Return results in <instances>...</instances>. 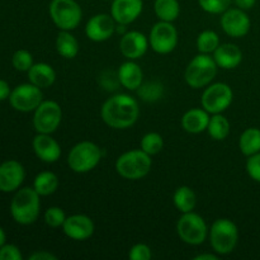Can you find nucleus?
Wrapping results in <instances>:
<instances>
[{
  "instance_id": "f257e3e1",
  "label": "nucleus",
  "mask_w": 260,
  "mask_h": 260,
  "mask_svg": "<svg viewBox=\"0 0 260 260\" xmlns=\"http://www.w3.org/2000/svg\"><path fill=\"white\" fill-rule=\"evenodd\" d=\"M102 119L114 129H126L134 126L140 116L139 103L128 94H116L104 102L101 109Z\"/></svg>"
},
{
  "instance_id": "f03ea898",
  "label": "nucleus",
  "mask_w": 260,
  "mask_h": 260,
  "mask_svg": "<svg viewBox=\"0 0 260 260\" xmlns=\"http://www.w3.org/2000/svg\"><path fill=\"white\" fill-rule=\"evenodd\" d=\"M41 196L35 188L24 187L18 189L10 202V215L20 225H32L40 216Z\"/></svg>"
},
{
  "instance_id": "7ed1b4c3",
  "label": "nucleus",
  "mask_w": 260,
  "mask_h": 260,
  "mask_svg": "<svg viewBox=\"0 0 260 260\" xmlns=\"http://www.w3.org/2000/svg\"><path fill=\"white\" fill-rule=\"evenodd\" d=\"M217 63L211 55L198 53L185 68V83L193 89L206 88L212 83L217 74Z\"/></svg>"
},
{
  "instance_id": "20e7f679",
  "label": "nucleus",
  "mask_w": 260,
  "mask_h": 260,
  "mask_svg": "<svg viewBox=\"0 0 260 260\" xmlns=\"http://www.w3.org/2000/svg\"><path fill=\"white\" fill-rule=\"evenodd\" d=\"M210 244L218 255H228L235 250L239 241V229L229 218H217L208 231Z\"/></svg>"
},
{
  "instance_id": "39448f33",
  "label": "nucleus",
  "mask_w": 260,
  "mask_h": 260,
  "mask_svg": "<svg viewBox=\"0 0 260 260\" xmlns=\"http://www.w3.org/2000/svg\"><path fill=\"white\" fill-rule=\"evenodd\" d=\"M151 156L141 149L123 152L116 161V172L128 180L142 179L151 172Z\"/></svg>"
},
{
  "instance_id": "423d86ee",
  "label": "nucleus",
  "mask_w": 260,
  "mask_h": 260,
  "mask_svg": "<svg viewBox=\"0 0 260 260\" xmlns=\"http://www.w3.org/2000/svg\"><path fill=\"white\" fill-rule=\"evenodd\" d=\"M103 154L102 149L91 141L78 142L68 155V165L73 172L85 174L98 167Z\"/></svg>"
},
{
  "instance_id": "0eeeda50",
  "label": "nucleus",
  "mask_w": 260,
  "mask_h": 260,
  "mask_svg": "<svg viewBox=\"0 0 260 260\" xmlns=\"http://www.w3.org/2000/svg\"><path fill=\"white\" fill-rule=\"evenodd\" d=\"M50 17L60 30H73L79 27L83 10L76 0H51Z\"/></svg>"
},
{
  "instance_id": "6e6552de",
  "label": "nucleus",
  "mask_w": 260,
  "mask_h": 260,
  "mask_svg": "<svg viewBox=\"0 0 260 260\" xmlns=\"http://www.w3.org/2000/svg\"><path fill=\"white\" fill-rule=\"evenodd\" d=\"M210 229L207 228L205 218L198 213L190 212L182 213L177 222V234L183 243L188 245L197 246L205 243L208 236Z\"/></svg>"
},
{
  "instance_id": "1a4fd4ad",
  "label": "nucleus",
  "mask_w": 260,
  "mask_h": 260,
  "mask_svg": "<svg viewBox=\"0 0 260 260\" xmlns=\"http://www.w3.org/2000/svg\"><path fill=\"white\" fill-rule=\"evenodd\" d=\"M233 89L226 83H211L205 89L201 98L202 108L210 114L222 113L233 104Z\"/></svg>"
},
{
  "instance_id": "9d476101",
  "label": "nucleus",
  "mask_w": 260,
  "mask_h": 260,
  "mask_svg": "<svg viewBox=\"0 0 260 260\" xmlns=\"http://www.w3.org/2000/svg\"><path fill=\"white\" fill-rule=\"evenodd\" d=\"M62 121V109L55 101H43L36 108L33 127L37 134L52 135Z\"/></svg>"
},
{
  "instance_id": "9b49d317",
  "label": "nucleus",
  "mask_w": 260,
  "mask_h": 260,
  "mask_svg": "<svg viewBox=\"0 0 260 260\" xmlns=\"http://www.w3.org/2000/svg\"><path fill=\"white\" fill-rule=\"evenodd\" d=\"M150 47L160 55L173 52L178 45V30L172 22L159 20L150 30Z\"/></svg>"
},
{
  "instance_id": "f8f14e48",
  "label": "nucleus",
  "mask_w": 260,
  "mask_h": 260,
  "mask_svg": "<svg viewBox=\"0 0 260 260\" xmlns=\"http://www.w3.org/2000/svg\"><path fill=\"white\" fill-rule=\"evenodd\" d=\"M43 102L42 89L27 83L15 86L9 96V103L18 112H35Z\"/></svg>"
},
{
  "instance_id": "ddd939ff",
  "label": "nucleus",
  "mask_w": 260,
  "mask_h": 260,
  "mask_svg": "<svg viewBox=\"0 0 260 260\" xmlns=\"http://www.w3.org/2000/svg\"><path fill=\"white\" fill-rule=\"evenodd\" d=\"M220 24L228 36L234 38L245 37L251 27V20L245 10L240 8H229L221 14Z\"/></svg>"
},
{
  "instance_id": "4468645a",
  "label": "nucleus",
  "mask_w": 260,
  "mask_h": 260,
  "mask_svg": "<svg viewBox=\"0 0 260 260\" xmlns=\"http://www.w3.org/2000/svg\"><path fill=\"white\" fill-rule=\"evenodd\" d=\"M117 22L111 14L101 13L88 20L85 25V35L93 42H104L116 33Z\"/></svg>"
},
{
  "instance_id": "2eb2a0df",
  "label": "nucleus",
  "mask_w": 260,
  "mask_h": 260,
  "mask_svg": "<svg viewBox=\"0 0 260 260\" xmlns=\"http://www.w3.org/2000/svg\"><path fill=\"white\" fill-rule=\"evenodd\" d=\"M149 38L139 30H128L122 35L119 51L127 60H139L149 48Z\"/></svg>"
},
{
  "instance_id": "dca6fc26",
  "label": "nucleus",
  "mask_w": 260,
  "mask_h": 260,
  "mask_svg": "<svg viewBox=\"0 0 260 260\" xmlns=\"http://www.w3.org/2000/svg\"><path fill=\"white\" fill-rule=\"evenodd\" d=\"M25 178V170L17 160H8L0 164V192L10 193L19 189Z\"/></svg>"
},
{
  "instance_id": "f3484780",
  "label": "nucleus",
  "mask_w": 260,
  "mask_h": 260,
  "mask_svg": "<svg viewBox=\"0 0 260 260\" xmlns=\"http://www.w3.org/2000/svg\"><path fill=\"white\" fill-rule=\"evenodd\" d=\"M95 230L93 220L86 215L68 216L62 225V231L68 238L75 241H84L91 238Z\"/></svg>"
},
{
  "instance_id": "a211bd4d",
  "label": "nucleus",
  "mask_w": 260,
  "mask_h": 260,
  "mask_svg": "<svg viewBox=\"0 0 260 260\" xmlns=\"http://www.w3.org/2000/svg\"><path fill=\"white\" fill-rule=\"evenodd\" d=\"M144 9L142 0H112L111 15L117 24H131L141 15Z\"/></svg>"
},
{
  "instance_id": "6ab92c4d",
  "label": "nucleus",
  "mask_w": 260,
  "mask_h": 260,
  "mask_svg": "<svg viewBox=\"0 0 260 260\" xmlns=\"http://www.w3.org/2000/svg\"><path fill=\"white\" fill-rule=\"evenodd\" d=\"M32 146L36 156L43 162L52 164L60 159L61 146L51 135L37 134L33 139Z\"/></svg>"
},
{
  "instance_id": "aec40b11",
  "label": "nucleus",
  "mask_w": 260,
  "mask_h": 260,
  "mask_svg": "<svg viewBox=\"0 0 260 260\" xmlns=\"http://www.w3.org/2000/svg\"><path fill=\"white\" fill-rule=\"evenodd\" d=\"M213 58L218 68L233 70L243 61V51L235 43H222L213 52Z\"/></svg>"
},
{
  "instance_id": "412c9836",
  "label": "nucleus",
  "mask_w": 260,
  "mask_h": 260,
  "mask_svg": "<svg viewBox=\"0 0 260 260\" xmlns=\"http://www.w3.org/2000/svg\"><path fill=\"white\" fill-rule=\"evenodd\" d=\"M117 75L119 84L127 90H137L144 81V71L139 63L135 62V60H128L122 63L117 71Z\"/></svg>"
},
{
  "instance_id": "4be33fe9",
  "label": "nucleus",
  "mask_w": 260,
  "mask_h": 260,
  "mask_svg": "<svg viewBox=\"0 0 260 260\" xmlns=\"http://www.w3.org/2000/svg\"><path fill=\"white\" fill-rule=\"evenodd\" d=\"M210 113L203 108H192L184 113L182 118V127L188 134H202L207 131Z\"/></svg>"
},
{
  "instance_id": "5701e85b",
  "label": "nucleus",
  "mask_w": 260,
  "mask_h": 260,
  "mask_svg": "<svg viewBox=\"0 0 260 260\" xmlns=\"http://www.w3.org/2000/svg\"><path fill=\"white\" fill-rule=\"evenodd\" d=\"M29 83L35 84L41 89L50 88L56 81V71L51 65L46 62L33 63L32 68L28 70Z\"/></svg>"
},
{
  "instance_id": "b1692460",
  "label": "nucleus",
  "mask_w": 260,
  "mask_h": 260,
  "mask_svg": "<svg viewBox=\"0 0 260 260\" xmlns=\"http://www.w3.org/2000/svg\"><path fill=\"white\" fill-rule=\"evenodd\" d=\"M55 46L58 55L68 60L76 57L79 50H80L78 40L75 38V36L71 35V30H60L56 37Z\"/></svg>"
},
{
  "instance_id": "393cba45",
  "label": "nucleus",
  "mask_w": 260,
  "mask_h": 260,
  "mask_svg": "<svg viewBox=\"0 0 260 260\" xmlns=\"http://www.w3.org/2000/svg\"><path fill=\"white\" fill-rule=\"evenodd\" d=\"M173 203L180 213L190 212L196 207L197 196L192 188L188 185H182L175 189L174 194H173Z\"/></svg>"
},
{
  "instance_id": "a878e982",
  "label": "nucleus",
  "mask_w": 260,
  "mask_h": 260,
  "mask_svg": "<svg viewBox=\"0 0 260 260\" xmlns=\"http://www.w3.org/2000/svg\"><path fill=\"white\" fill-rule=\"evenodd\" d=\"M239 149L245 156L260 152V129L256 127L246 128L239 139Z\"/></svg>"
},
{
  "instance_id": "bb28decb",
  "label": "nucleus",
  "mask_w": 260,
  "mask_h": 260,
  "mask_svg": "<svg viewBox=\"0 0 260 260\" xmlns=\"http://www.w3.org/2000/svg\"><path fill=\"white\" fill-rule=\"evenodd\" d=\"M58 178L55 173L52 172H42L37 174L33 182V188L41 197H47V196L53 194L57 190Z\"/></svg>"
},
{
  "instance_id": "cd10ccee",
  "label": "nucleus",
  "mask_w": 260,
  "mask_h": 260,
  "mask_svg": "<svg viewBox=\"0 0 260 260\" xmlns=\"http://www.w3.org/2000/svg\"><path fill=\"white\" fill-rule=\"evenodd\" d=\"M154 10L159 20L174 22L180 14V4L178 0H155Z\"/></svg>"
},
{
  "instance_id": "c85d7f7f",
  "label": "nucleus",
  "mask_w": 260,
  "mask_h": 260,
  "mask_svg": "<svg viewBox=\"0 0 260 260\" xmlns=\"http://www.w3.org/2000/svg\"><path fill=\"white\" fill-rule=\"evenodd\" d=\"M230 122L225 116H222V113L212 114L210 122H208L207 132L213 140L222 141V140L228 139V136L230 135Z\"/></svg>"
},
{
  "instance_id": "c756f323",
  "label": "nucleus",
  "mask_w": 260,
  "mask_h": 260,
  "mask_svg": "<svg viewBox=\"0 0 260 260\" xmlns=\"http://www.w3.org/2000/svg\"><path fill=\"white\" fill-rule=\"evenodd\" d=\"M220 45V37L215 30H202L197 37V50L200 53L211 55Z\"/></svg>"
},
{
  "instance_id": "7c9ffc66",
  "label": "nucleus",
  "mask_w": 260,
  "mask_h": 260,
  "mask_svg": "<svg viewBox=\"0 0 260 260\" xmlns=\"http://www.w3.org/2000/svg\"><path fill=\"white\" fill-rule=\"evenodd\" d=\"M164 147V139L157 132H149L145 135L140 142V149L149 154L150 156L157 155Z\"/></svg>"
},
{
  "instance_id": "2f4dec72",
  "label": "nucleus",
  "mask_w": 260,
  "mask_h": 260,
  "mask_svg": "<svg viewBox=\"0 0 260 260\" xmlns=\"http://www.w3.org/2000/svg\"><path fill=\"white\" fill-rule=\"evenodd\" d=\"M140 98L145 102H155L162 95V85L159 83H147L142 84L139 89H137Z\"/></svg>"
},
{
  "instance_id": "473e14b6",
  "label": "nucleus",
  "mask_w": 260,
  "mask_h": 260,
  "mask_svg": "<svg viewBox=\"0 0 260 260\" xmlns=\"http://www.w3.org/2000/svg\"><path fill=\"white\" fill-rule=\"evenodd\" d=\"M234 0H198L201 9L210 14H222L231 7Z\"/></svg>"
},
{
  "instance_id": "72a5a7b5",
  "label": "nucleus",
  "mask_w": 260,
  "mask_h": 260,
  "mask_svg": "<svg viewBox=\"0 0 260 260\" xmlns=\"http://www.w3.org/2000/svg\"><path fill=\"white\" fill-rule=\"evenodd\" d=\"M13 68L18 71H27L32 68L33 65V56L29 51L27 50H18L15 51L12 57Z\"/></svg>"
},
{
  "instance_id": "f704fd0d",
  "label": "nucleus",
  "mask_w": 260,
  "mask_h": 260,
  "mask_svg": "<svg viewBox=\"0 0 260 260\" xmlns=\"http://www.w3.org/2000/svg\"><path fill=\"white\" fill-rule=\"evenodd\" d=\"M66 217L68 216L65 215L62 208L60 207H50L46 210L45 212V222L46 225L50 226L52 229H57V228H62L63 222H65Z\"/></svg>"
},
{
  "instance_id": "c9c22d12",
  "label": "nucleus",
  "mask_w": 260,
  "mask_h": 260,
  "mask_svg": "<svg viewBox=\"0 0 260 260\" xmlns=\"http://www.w3.org/2000/svg\"><path fill=\"white\" fill-rule=\"evenodd\" d=\"M152 256L151 248L147 244L139 243L135 244L131 249H129L128 258L131 260H150Z\"/></svg>"
},
{
  "instance_id": "e433bc0d",
  "label": "nucleus",
  "mask_w": 260,
  "mask_h": 260,
  "mask_svg": "<svg viewBox=\"0 0 260 260\" xmlns=\"http://www.w3.org/2000/svg\"><path fill=\"white\" fill-rule=\"evenodd\" d=\"M246 173L254 182L260 183V152L248 157L246 161Z\"/></svg>"
},
{
  "instance_id": "4c0bfd02",
  "label": "nucleus",
  "mask_w": 260,
  "mask_h": 260,
  "mask_svg": "<svg viewBox=\"0 0 260 260\" xmlns=\"http://www.w3.org/2000/svg\"><path fill=\"white\" fill-rule=\"evenodd\" d=\"M22 253L19 248L13 244H4L0 248V260H22Z\"/></svg>"
},
{
  "instance_id": "58836bf2",
  "label": "nucleus",
  "mask_w": 260,
  "mask_h": 260,
  "mask_svg": "<svg viewBox=\"0 0 260 260\" xmlns=\"http://www.w3.org/2000/svg\"><path fill=\"white\" fill-rule=\"evenodd\" d=\"M29 260H57V256L46 250L35 251L29 255Z\"/></svg>"
},
{
  "instance_id": "ea45409f",
  "label": "nucleus",
  "mask_w": 260,
  "mask_h": 260,
  "mask_svg": "<svg viewBox=\"0 0 260 260\" xmlns=\"http://www.w3.org/2000/svg\"><path fill=\"white\" fill-rule=\"evenodd\" d=\"M10 93H12V90H10L9 84L5 80H3V79H0V102L9 99Z\"/></svg>"
},
{
  "instance_id": "a19ab883",
  "label": "nucleus",
  "mask_w": 260,
  "mask_h": 260,
  "mask_svg": "<svg viewBox=\"0 0 260 260\" xmlns=\"http://www.w3.org/2000/svg\"><path fill=\"white\" fill-rule=\"evenodd\" d=\"M234 3H235L236 8H240V9L245 10L246 12V10L254 8L256 0H234Z\"/></svg>"
},
{
  "instance_id": "79ce46f5",
  "label": "nucleus",
  "mask_w": 260,
  "mask_h": 260,
  "mask_svg": "<svg viewBox=\"0 0 260 260\" xmlns=\"http://www.w3.org/2000/svg\"><path fill=\"white\" fill-rule=\"evenodd\" d=\"M193 259H194V260H217L218 259V254L205 253V254H200V255L194 256Z\"/></svg>"
},
{
  "instance_id": "37998d69",
  "label": "nucleus",
  "mask_w": 260,
  "mask_h": 260,
  "mask_svg": "<svg viewBox=\"0 0 260 260\" xmlns=\"http://www.w3.org/2000/svg\"><path fill=\"white\" fill-rule=\"evenodd\" d=\"M5 241H7V235H5L4 230H3V229L0 228V248H2V246L4 245Z\"/></svg>"
}]
</instances>
